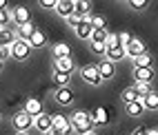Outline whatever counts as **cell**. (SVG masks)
I'll list each match as a JSON object with an SVG mask.
<instances>
[{
    "label": "cell",
    "mask_w": 158,
    "mask_h": 135,
    "mask_svg": "<svg viewBox=\"0 0 158 135\" xmlns=\"http://www.w3.org/2000/svg\"><path fill=\"white\" fill-rule=\"evenodd\" d=\"M31 51L34 49L29 47L27 40H16V42L11 44V49H9V56H11L14 60H18V62H25V60H29Z\"/></svg>",
    "instance_id": "obj_1"
},
{
    "label": "cell",
    "mask_w": 158,
    "mask_h": 135,
    "mask_svg": "<svg viewBox=\"0 0 158 135\" xmlns=\"http://www.w3.org/2000/svg\"><path fill=\"white\" fill-rule=\"evenodd\" d=\"M11 124H14L16 133H29V129L34 126V118H31V115H27L25 111H18V113H14Z\"/></svg>",
    "instance_id": "obj_2"
},
{
    "label": "cell",
    "mask_w": 158,
    "mask_h": 135,
    "mask_svg": "<svg viewBox=\"0 0 158 135\" xmlns=\"http://www.w3.org/2000/svg\"><path fill=\"white\" fill-rule=\"evenodd\" d=\"M80 78L91 87H98L102 84V78H100V71H98V64H85L80 69Z\"/></svg>",
    "instance_id": "obj_3"
},
{
    "label": "cell",
    "mask_w": 158,
    "mask_h": 135,
    "mask_svg": "<svg viewBox=\"0 0 158 135\" xmlns=\"http://www.w3.org/2000/svg\"><path fill=\"white\" fill-rule=\"evenodd\" d=\"M73 100H76V93H73V89H69V87L54 91V102L60 104V106H71Z\"/></svg>",
    "instance_id": "obj_4"
},
{
    "label": "cell",
    "mask_w": 158,
    "mask_h": 135,
    "mask_svg": "<svg viewBox=\"0 0 158 135\" xmlns=\"http://www.w3.org/2000/svg\"><path fill=\"white\" fill-rule=\"evenodd\" d=\"M54 118V131H58L60 135H76V131H73L71 122L67 115H62V113H58V115H51Z\"/></svg>",
    "instance_id": "obj_5"
},
{
    "label": "cell",
    "mask_w": 158,
    "mask_h": 135,
    "mask_svg": "<svg viewBox=\"0 0 158 135\" xmlns=\"http://www.w3.org/2000/svg\"><path fill=\"white\" fill-rule=\"evenodd\" d=\"M34 129L40 135H47L51 129H54V118H51L49 113H40L38 118H34Z\"/></svg>",
    "instance_id": "obj_6"
},
{
    "label": "cell",
    "mask_w": 158,
    "mask_h": 135,
    "mask_svg": "<svg viewBox=\"0 0 158 135\" xmlns=\"http://www.w3.org/2000/svg\"><path fill=\"white\" fill-rule=\"evenodd\" d=\"M125 51H127V58H138V56H143V53H147V47H145V42L140 38H131V42L125 47Z\"/></svg>",
    "instance_id": "obj_7"
},
{
    "label": "cell",
    "mask_w": 158,
    "mask_h": 135,
    "mask_svg": "<svg viewBox=\"0 0 158 135\" xmlns=\"http://www.w3.org/2000/svg\"><path fill=\"white\" fill-rule=\"evenodd\" d=\"M11 20L20 27V25H27V22H31V16H29V9L27 7H11Z\"/></svg>",
    "instance_id": "obj_8"
},
{
    "label": "cell",
    "mask_w": 158,
    "mask_h": 135,
    "mask_svg": "<svg viewBox=\"0 0 158 135\" xmlns=\"http://www.w3.org/2000/svg\"><path fill=\"white\" fill-rule=\"evenodd\" d=\"M27 115H31V118H38L40 113H45L43 111V102H40L38 98H29L27 102H25V109H23Z\"/></svg>",
    "instance_id": "obj_9"
},
{
    "label": "cell",
    "mask_w": 158,
    "mask_h": 135,
    "mask_svg": "<svg viewBox=\"0 0 158 135\" xmlns=\"http://www.w3.org/2000/svg\"><path fill=\"white\" fill-rule=\"evenodd\" d=\"M69 122H71V126L76 129V126H82V124H87V122H91V113L89 111H73L71 115H69Z\"/></svg>",
    "instance_id": "obj_10"
},
{
    "label": "cell",
    "mask_w": 158,
    "mask_h": 135,
    "mask_svg": "<svg viewBox=\"0 0 158 135\" xmlns=\"http://www.w3.org/2000/svg\"><path fill=\"white\" fill-rule=\"evenodd\" d=\"M154 78H156V71H154V67H149V69H134V82H154Z\"/></svg>",
    "instance_id": "obj_11"
},
{
    "label": "cell",
    "mask_w": 158,
    "mask_h": 135,
    "mask_svg": "<svg viewBox=\"0 0 158 135\" xmlns=\"http://www.w3.org/2000/svg\"><path fill=\"white\" fill-rule=\"evenodd\" d=\"M16 40H18V38H16V31L7 29V27H5V29H0V47H2V49H7V51H9Z\"/></svg>",
    "instance_id": "obj_12"
},
{
    "label": "cell",
    "mask_w": 158,
    "mask_h": 135,
    "mask_svg": "<svg viewBox=\"0 0 158 135\" xmlns=\"http://www.w3.org/2000/svg\"><path fill=\"white\" fill-rule=\"evenodd\" d=\"M54 69L71 75V71L76 69V62H73V58H71V56H69V58H60V60H54Z\"/></svg>",
    "instance_id": "obj_13"
},
{
    "label": "cell",
    "mask_w": 158,
    "mask_h": 135,
    "mask_svg": "<svg viewBox=\"0 0 158 135\" xmlns=\"http://www.w3.org/2000/svg\"><path fill=\"white\" fill-rule=\"evenodd\" d=\"M56 14L60 18H69L73 16V0H58V5H56Z\"/></svg>",
    "instance_id": "obj_14"
},
{
    "label": "cell",
    "mask_w": 158,
    "mask_h": 135,
    "mask_svg": "<svg viewBox=\"0 0 158 135\" xmlns=\"http://www.w3.org/2000/svg\"><path fill=\"white\" fill-rule=\"evenodd\" d=\"M127 58V51H125V47H111V49H107V53H105V60H109V62H120V60H125Z\"/></svg>",
    "instance_id": "obj_15"
},
{
    "label": "cell",
    "mask_w": 158,
    "mask_h": 135,
    "mask_svg": "<svg viewBox=\"0 0 158 135\" xmlns=\"http://www.w3.org/2000/svg\"><path fill=\"white\" fill-rule=\"evenodd\" d=\"M98 71H100L102 82H105V80H111V78L116 75V64H114V62H109V60H102L100 64H98Z\"/></svg>",
    "instance_id": "obj_16"
},
{
    "label": "cell",
    "mask_w": 158,
    "mask_h": 135,
    "mask_svg": "<svg viewBox=\"0 0 158 135\" xmlns=\"http://www.w3.org/2000/svg\"><path fill=\"white\" fill-rule=\"evenodd\" d=\"M73 14L80 18H89L91 16V2L89 0H76L73 2Z\"/></svg>",
    "instance_id": "obj_17"
},
{
    "label": "cell",
    "mask_w": 158,
    "mask_h": 135,
    "mask_svg": "<svg viewBox=\"0 0 158 135\" xmlns=\"http://www.w3.org/2000/svg\"><path fill=\"white\" fill-rule=\"evenodd\" d=\"M27 42H29V47H31V49H40V47H45V44H47V36H45V31L36 29L34 33H31V38L27 40Z\"/></svg>",
    "instance_id": "obj_18"
},
{
    "label": "cell",
    "mask_w": 158,
    "mask_h": 135,
    "mask_svg": "<svg viewBox=\"0 0 158 135\" xmlns=\"http://www.w3.org/2000/svg\"><path fill=\"white\" fill-rule=\"evenodd\" d=\"M51 80H54L56 89H65V87H69V82H71V75H69V73H62V71H56V69H54V73H51Z\"/></svg>",
    "instance_id": "obj_19"
},
{
    "label": "cell",
    "mask_w": 158,
    "mask_h": 135,
    "mask_svg": "<svg viewBox=\"0 0 158 135\" xmlns=\"http://www.w3.org/2000/svg\"><path fill=\"white\" fill-rule=\"evenodd\" d=\"M51 53H54V60H60V58H69L71 49L67 42H56L54 47H51Z\"/></svg>",
    "instance_id": "obj_20"
},
{
    "label": "cell",
    "mask_w": 158,
    "mask_h": 135,
    "mask_svg": "<svg viewBox=\"0 0 158 135\" xmlns=\"http://www.w3.org/2000/svg\"><path fill=\"white\" fill-rule=\"evenodd\" d=\"M73 31H76V36H78V38L89 40V38H91V33H94V27H91V22H89V18L85 20V22H80L76 29H73Z\"/></svg>",
    "instance_id": "obj_21"
},
{
    "label": "cell",
    "mask_w": 158,
    "mask_h": 135,
    "mask_svg": "<svg viewBox=\"0 0 158 135\" xmlns=\"http://www.w3.org/2000/svg\"><path fill=\"white\" fill-rule=\"evenodd\" d=\"M140 100H143L145 111H158V91H152L149 95H145Z\"/></svg>",
    "instance_id": "obj_22"
},
{
    "label": "cell",
    "mask_w": 158,
    "mask_h": 135,
    "mask_svg": "<svg viewBox=\"0 0 158 135\" xmlns=\"http://www.w3.org/2000/svg\"><path fill=\"white\" fill-rule=\"evenodd\" d=\"M131 62H134V69H149V67H154L152 53H143V56H138V58H134Z\"/></svg>",
    "instance_id": "obj_23"
},
{
    "label": "cell",
    "mask_w": 158,
    "mask_h": 135,
    "mask_svg": "<svg viewBox=\"0 0 158 135\" xmlns=\"http://www.w3.org/2000/svg\"><path fill=\"white\" fill-rule=\"evenodd\" d=\"M34 31H36V25H34V22L20 25V27H18V31H16V38H18V40H29Z\"/></svg>",
    "instance_id": "obj_24"
},
{
    "label": "cell",
    "mask_w": 158,
    "mask_h": 135,
    "mask_svg": "<svg viewBox=\"0 0 158 135\" xmlns=\"http://www.w3.org/2000/svg\"><path fill=\"white\" fill-rule=\"evenodd\" d=\"M125 111H127V115H131V118H140L143 113H145L143 100H136V102H131V104H127V106H125Z\"/></svg>",
    "instance_id": "obj_25"
},
{
    "label": "cell",
    "mask_w": 158,
    "mask_h": 135,
    "mask_svg": "<svg viewBox=\"0 0 158 135\" xmlns=\"http://www.w3.org/2000/svg\"><path fill=\"white\" fill-rule=\"evenodd\" d=\"M91 122H94V124H98V126L107 124V122H109V115H107V111H105L102 106H98L96 111H91Z\"/></svg>",
    "instance_id": "obj_26"
},
{
    "label": "cell",
    "mask_w": 158,
    "mask_h": 135,
    "mask_svg": "<svg viewBox=\"0 0 158 135\" xmlns=\"http://www.w3.org/2000/svg\"><path fill=\"white\" fill-rule=\"evenodd\" d=\"M120 100H123V104L127 106V104H131V102L140 100V98H138V93L134 91V87H129V89H123V93H120Z\"/></svg>",
    "instance_id": "obj_27"
},
{
    "label": "cell",
    "mask_w": 158,
    "mask_h": 135,
    "mask_svg": "<svg viewBox=\"0 0 158 135\" xmlns=\"http://www.w3.org/2000/svg\"><path fill=\"white\" fill-rule=\"evenodd\" d=\"M134 91L138 93V98H145V95H149L154 89H152L149 82H134Z\"/></svg>",
    "instance_id": "obj_28"
},
{
    "label": "cell",
    "mask_w": 158,
    "mask_h": 135,
    "mask_svg": "<svg viewBox=\"0 0 158 135\" xmlns=\"http://www.w3.org/2000/svg\"><path fill=\"white\" fill-rule=\"evenodd\" d=\"M107 38H109V31L107 29H94L89 42H107Z\"/></svg>",
    "instance_id": "obj_29"
},
{
    "label": "cell",
    "mask_w": 158,
    "mask_h": 135,
    "mask_svg": "<svg viewBox=\"0 0 158 135\" xmlns=\"http://www.w3.org/2000/svg\"><path fill=\"white\" fill-rule=\"evenodd\" d=\"M89 22L94 29H107V20L105 16H89Z\"/></svg>",
    "instance_id": "obj_30"
},
{
    "label": "cell",
    "mask_w": 158,
    "mask_h": 135,
    "mask_svg": "<svg viewBox=\"0 0 158 135\" xmlns=\"http://www.w3.org/2000/svg\"><path fill=\"white\" fill-rule=\"evenodd\" d=\"M89 47H91L94 53H98V56H105V53H107V44H105V42H89Z\"/></svg>",
    "instance_id": "obj_31"
},
{
    "label": "cell",
    "mask_w": 158,
    "mask_h": 135,
    "mask_svg": "<svg viewBox=\"0 0 158 135\" xmlns=\"http://www.w3.org/2000/svg\"><path fill=\"white\" fill-rule=\"evenodd\" d=\"M9 20H11V7H7V9H2V11H0V27L5 29Z\"/></svg>",
    "instance_id": "obj_32"
},
{
    "label": "cell",
    "mask_w": 158,
    "mask_h": 135,
    "mask_svg": "<svg viewBox=\"0 0 158 135\" xmlns=\"http://www.w3.org/2000/svg\"><path fill=\"white\" fill-rule=\"evenodd\" d=\"M129 9H134V11H143V9H147V0H129Z\"/></svg>",
    "instance_id": "obj_33"
},
{
    "label": "cell",
    "mask_w": 158,
    "mask_h": 135,
    "mask_svg": "<svg viewBox=\"0 0 158 135\" xmlns=\"http://www.w3.org/2000/svg\"><path fill=\"white\" fill-rule=\"evenodd\" d=\"M105 44H107V49H111V47H123V44H120V36H118V33H109V38H107V42H105Z\"/></svg>",
    "instance_id": "obj_34"
},
{
    "label": "cell",
    "mask_w": 158,
    "mask_h": 135,
    "mask_svg": "<svg viewBox=\"0 0 158 135\" xmlns=\"http://www.w3.org/2000/svg\"><path fill=\"white\" fill-rule=\"evenodd\" d=\"M85 20H87V18H80V16H76V14H73V16H69V18H67V25H69L71 29H76L80 22H85Z\"/></svg>",
    "instance_id": "obj_35"
},
{
    "label": "cell",
    "mask_w": 158,
    "mask_h": 135,
    "mask_svg": "<svg viewBox=\"0 0 158 135\" xmlns=\"http://www.w3.org/2000/svg\"><path fill=\"white\" fill-rule=\"evenodd\" d=\"M118 36H120V44H123V47H127V44L131 42V38H134V36L129 33V31H120Z\"/></svg>",
    "instance_id": "obj_36"
},
{
    "label": "cell",
    "mask_w": 158,
    "mask_h": 135,
    "mask_svg": "<svg viewBox=\"0 0 158 135\" xmlns=\"http://www.w3.org/2000/svg\"><path fill=\"white\" fill-rule=\"evenodd\" d=\"M56 5H58V0H40V7L43 9H54L56 11Z\"/></svg>",
    "instance_id": "obj_37"
},
{
    "label": "cell",
    "mask_w": 158,
    "mask_h": 135,
    "mask_svg": "<svg viewBox=\"0 0 158 135\" xmlns=\"http://www.w3.org/2000/svg\"><path fill=\"white\" fill-rule=\"evenodd\" d=\"M7 58H9V51H7V49H2V47H0V62H5Z\"/></svg>",
    "instance_id": "obj_38"
},
{
    "label": "cell",
    "mask_w": 158,
    "mask_h": 135,
    "mask_svg": "<svg viewBox=\"0 0 158 135\" xmlns=\"http://www.w3.org/2000/svg\"><path fill=\"white\" fill-rule=\"evenodd\" d=\"M131 135H147V129H143V126H138V129H136Z\"/></svg>",
    "instance_id": "obj_39"
},
{
    "label": "cell",
    "mask_w": 158,
    "mask_h": 135,
    "mask_svg": "<svg viewBox=\"0 0 158 135\" xmlns=\"http://www.w3.org/2000/svg\"><path fill=\"white\" fill-rule=\"evenodd\" d=\"M147 135H158V129H152V131H147Z\"/></svg>",
    "instance_id": "obj_40"
},
{
    "label": "cell",
    "mask_w": 158,
    "mask_h": 135,
    "mask_svg": "<svg viewBox=\"0 0 158 135\" xmlns=\"http://www.w3.org/2000/svg\"><path fill=\"white\" fill-rule=\"evenodd\" d=\"M2 9H7V2H5V0H0V11H2Z\"/></svg>",
    "instance_id": "obj_41"
},
{
    "label": "cell",
    "mask_w": 158,
    "mask_h": 135,
    "mask_svg": "<svg viewBox=\"0 0 158 135\" xmlns=\"http://www.w3.org/2000/svg\"><path fill=\"white\" fill-rule=\"evenodd\" d=\"M47 135H60V133H58V131H54V129H51V131H49Z\"/></svg>",
    "instance_id": "obj_42"
},
{
    "label": "cell",
    "mask_w": 158,
    "mask_h": 135,
    "mask_svg": "<svg viewBox=\"0 0 158 135\" xmlns=\"http://www.w3.org/2000/svg\"><path fill=\"white\" fill-rule=\"evenodd\" d=\"M87 135H98V133H96V131H94V133H87Z\"/></svg>",
    "instance_id": "obj_43"
},
{
    "label": "cell",
    "mask_w": 158,
    "mask_h": 135,
    "mask_svg": "<svg viewBox=\"0 0 158 135\" xmlns=\"http://www.w3.org/2000/svg\"><path fill=\"white\" fill-rule=\"evenodd\" d=\"M16 135H29V133H16Z\"/></svg>",
    "instance_id": "obj_44"
},
{
    "label": "cell",
    "mask_w": 158,
    "mask_h": 135,
    "mask_svg": "<svg viewBox=\"0 0 158 135\" xmlns=\"http://www.w3.org/2000/svg\"><path fill=\"white\" fill-rule=\"evenodd\" d=\"M2 64H5V62H0V71H2Z\"/></svg>",
    "instance_id": "obj_45"
},
{
    "label": "cell",
    "mask_w": 158,
    "mask_h": 135,
    "mask_svg": "<svg viewBox=\"0 0 158 135\" xmlns=\"http://www.w3.org/2000/svg\"><path fill=\"white\" fill-rule=\"evenodd\" d=\"M0 122H2V111H0Z\"/></svg>",
    "instance_id": "obj_46"
},
{
    "label": "cell",
    "mask_w": 158,
    "mask_h": 135,
    "mask_svg": "<svg viewBox=\"0 0 158 135\" xmlns=\"http://www.w3.org/2000/svg\"><path fill=\"white\" fill-rule=\"evenodd\" d=\"M0 29H2V27H0Z\"/></svg>",
    "instance_id": "obj_47"
}]
</instances>
